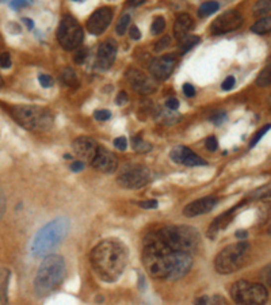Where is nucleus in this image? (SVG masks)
I'll return each instance as SVG.
<instances>
[{
	"label": "nucleus",
	"mask_w": 271,
	"mask_h": 305,
	"mask_svg": "<svg viewBox=\"0 0 271 305\" xmlns=\"http://www.w3.org/2000/svg\"><path fill=\"white\" fill-rule=\"evenodd\" d=\"M251 31H254L255 34L266 35L271 33V15L263 16L259 20H257L254 25L251 26Z\"/></svg>",
	"instance_id": "5701e85b"
},
{
	"label": "nucleus",
	"mask_w": 271,
	"mask_h": 305,
	"mask_svg": "<svg viewBox=\"0 0 271 305\" xmlns=\"http://www.w3.org/2000/svg\"><path fill=\"white\" fill-rule=\"evenodd\" d=\"M138 206L143 208V209H156L159 206V202L156 200L141 201V202H138Z\"/></svg>",
	"instance_id": "58836bf2"
},
{
	"label": "nucleus",
	"mask_w": 271,
	"mask_h": 305,
	"mask_svg": "<svg viewBox=\"0 0 271 305\" xmlns=\"http://www.w3.org/2000/svg\"><path fill=\"white\" fill-rule=\"evenodd\" d=\"M170 157L177 164L186 165V167H198V165H206V160H203L201 156H198L195 152H192L187 147L178 145L174 147L170 152Z\"/></svg>",
	"instance_id": "dca6fc26"
},
{
	"label": "nucleus",
	"mask_w": 271,
	"mask_h": 305,
	"mask_svg": "<svg viewBox=\"0 0 271 305\" xmlns=\"http://www.w3.org/2000/svg\"><path fill=\"white\" fill-rule=\"evenodd\" d=\"M23 22H25L26 27H27L29 30H33V29H34V22L31 19H29V18H23Z\"/></svg>",
	"instance_id": "6e6d98bb"
},
{
	"label": "nucleus",
	"mask_w": 271,
	"mask_h": 305,
	"mask_svg": "<svg viewBox=\"0 0 271 305\" xmlns=\"http://www.w3.org/2000/svg\"><path fill=\"white\" fill-rule=\"evenodd\" d=\"M4 212H5V195L4 191L1 190V217L4 216Z\"/></svg>",
	"instance_id": "4d7b16f0"
},
{
	"label": "nucleus",
	"mask_w": 271,
	"mask_h": 305,
	"mask_svg": "<svg viewBox=\"0 0 271 305\" xmlns=\"http://www.w3.org/2000/svg\"><path fill=\"white\" fill-rule=\"evenodd\" d=\"M164 243L173 251L192 254L201 243V237L195 228L188 225H170L158 230Z\"/></svg>",
	"instance_id": "39448f33"
},
{
	"label": "nucleus",
	"mask_w": 271,
	"mask_h": 305,
	"mask_svg": "<svg viewBox=\"0 0 271 305\" xmlns=\"http://www.w3.org/2000/svg\"><path fill=\"white\" fill-rule=\"evenodd\" d=\"M166 106H167L168 110L177 111V109L179 107V100L175 99V98H170V99L166 102Z\"/></svg>",
	"instance_id": "09e8293b"
},
{
	"label": "nucleus",
	"mask_w": 271,
	"mask_h": 305,
	"mask_svg": "<svg viewBox=\"0 0 271 305\" xmlns=\"http://www.w3.org/2000/svg\"><path fill=\"white\" fill-rule=\"evenodd\" d=\"M194 305H228L227 301L222 299L221 296H213V297H207V296H202L195 301Z\"/></svg>",
	"instance_id": "c85d7f7f"
},
{
	"label": "nucleus",
	"mask_w": 271,
	"mask_h": 305,
	"mask_svg": "<svg viewBox=\"0 0 271 305\" xmlns=\"http://www.w3.org/2000/svg\"><path fill=\"white\" fill-rule=\"evenodd\" d=\"M218 8H220V4L217 1H206V3L201 4L199 10H198V15L201 16V18H206V16L217 12Z\"/></svg>",
	"instance_id": "a878e982"
},
{
	"label": "nucleus",
	"mask_w": 271,
	"mask_h": 305,
	"mask_svg": "<svg viewBox=\"0 0 271 305\" xmlns=\"http://www.w3.org/2000/svg\"><path fill=\"white\" fill-rule=\"evenodd\" d=\"M235 84H236V80H235V77H233V76H228L227 79L222 81L221 88L224 91H229V90H232L233 87H235Z\"/></svg>",
	"instance_id": "a19ab883"
},
{
	"label": "nucleus",
	"mask_w": 271,
	"mask_h": 305,
	"mask_svg": "<svg viewBox=\"0 0 271 305\" xmlns=\"http://www.w3.org/2000/svg\"><path fill=\"white\" fill-rule=\"evenodd\" d=\"M11 115L16 124L31 132H45L53 126V114L41 106H15L11 110Z\"/></svg>",
	"instance_id": "423d86ee"
},
{
	"label": "nucleus",
	"mask_w": 271,
	"mask_h": 305,
	"mask_svg": "<svg viewBox=\"0 0 271 305\" xmlns=\"http://www.w3.org/2000/svg\"><path fill=\"white\" fill-rule=\"evenodd\" d=\"M87 56H89V50L83 48V49L79 50V52L76 53V56H75V63H76V64H83L84 60L87 59Z\"/></svg>",
	"instance_id": "c03bdc74"
},
{
	"label": "nucleus",
	"mask_w": 271,
	"mask_h": 305,
	"mask_svg": "<svg viewBox=\"0 0 271 305\" xmlns=\"http://www.w3.org/2000/svg\"><path fill=\"white\" fill-rule=\"evenodd\" d=\"M82 170H84V163L82 160L74 161V163L71 164V171H72V172H80Z\"/></svg>",
	"instance_id": "8fccbe9b"
},
{
	"label": "nucleus",
	"mask_w": 271,
	"mask_h": 305,
	"mask_svg": "<svg viewBox=\"0 0 271 305\" xmlns=\"http://www.w3.org/2000/svg\"><path fill=\"white\" fill-rule=\"evenodd\" d=\"M257 85L258 87L271 85V67H266V68L259 74V76L257 77Z\"/></svg>",
	"instance_id": "7c9ffc66"
},
{
	"label": "nucleus",
	"mask_w": 271,
	"mask_h": 305,
	"mask_svg": "<svg viewBox=\"0 0 271 305\" xmlns=\"http://www.w3.org/2000/svg\"><path fill=\"white\" fill-rule=\"evenodd\" d=\"M250 254H251V247L246 240L227 245L217 254L214 259V267L217 273L228 275L240 270L247 263V260L250 259Z\"/></svg>",
	"instance_id": "0eeeda50"
},
{
	"label": "nucleus",
	"mask_w": 271,
	"mask_h": 305,
	"mask_svg": "<svg viewBox=\"0 0 271 305\" xmlns=\"http://www.w3.org/2000/svg\"><path fill=\"white\" fill-rule=\"evenodd\" d=\"M129 26H130V15L123 14L117 22V25H115V33L118 35H123L129 29Z\"/></svg>",
	"instance_id": "c756f323"
},
{
	"label": "nucleus",
	"mask_w": 271,
	"mask_h": 305,
	"mask_svg": "<svg viewBox=\"0 0 271 305\" xmlns=\"http://www.w3.org/2000/svg\"><path fill=\"white\" fill-rule=\"evenodd\" d=\"M114 147L119 151L126 150V148H128V140H126V137H117V139L114 140Z\"/></svg>",
	"instance_id": "79ce46f5"
},
{
	"label": "nucleus",
	"mask_w": 271,
	"mask_h": 305,
	"mask_svg": "<svg viewBox=\"0 0 271 305\" xmlns=\"http://www.w3.org/2000/svg\"><path fill=\"white\" fill-rule=\"evenodd\" d=\"M181 120V115L177 114V111L173 110H160L156 115V122L162 125H173Z\"/></svg>",
	"instance_id": "b1692460"
},
{
	"label": "nucleus",
	"mask_w": 271,
	"mask_h": 305,
	"mask_svg": "<svg viewBox=\"0 0 271 305\" xmlns=\"http://www.w3.org/2000/svg\"><path fill=\"white\" fill-rule=\"evenodd\" d=\"M194 26L195 25H194V19L191 16L188 14H181L175 19V23H174V34L179 41L183 40L194 29Z\"/></svg>",
	"instance_id": "aec40b11"
},
{
	"label": "nucleus",
	"mask_w": 271,
	"mask_h": 305,
	"mask_svg": "<svg viewBox=\"0 0 271 305\" xmlns=\"http://www.w3.org/2000/svg\"><path fill=\"white\" fill-rule=\"evenodd\" d=\"M111 117V113L108 110H106V109H103V110H96L94 113V118L96 121H107L108 118Z\"/></svg>",
	"instance_id": "4c0bfd02"
},
{
	"label": "nucleus",
	"mask_w": 271,
	"mask_h": 305,
	"mask_svg": "<svg viewBox=\"0 0 271 305\" xmlns=\"http://www.w3.org/2000/svg\"><path fill=\"white\" fill-rule=\"evenodd\" d=\"M90 260L95 274L100 280L104 282H115L128 265V247L118 239H106L92 248Z\"/></svg>",
	"instance_id": "f03ea898"
},
{
	"label": "nucleus",
	"mask_w": 271,
	"mask_h": 305,
	"mask_svg": "<svg viewBox=\"0 0 271 305\" xmlns=\"http://www.w3.org/2000/svg\"><path fill=\"white\" fill-rule=\"evenodd\" d=\"M72 150H74L75 155L78 156L83 163L86 161V163L91 164V161L94 160L95 155L98 152L99 145L94 139L87 137V136H82L74 141Z\"/></svg>",
	"instance_id": "2eb2a0df"
},
{
	"label": "nucleus",
	"mask_w": 271,
	"mask_h": 305,
	"mask_svg": "<svg viewBox=\"0 0 271 305\" xmlns=\"http://www.w3.org/2000/svg\"><path fill=\"white\" fill-rule=\"evenodd\" d=\"M67 273L65 260L60 255H48L41 262L34 278V293L38 297H46L59 289Z\"/></svg>",
	"instance_id": "7ed1b4c3"
},
{
	"label": "nucleus",
	"mask_w": 271,
	"mask_h": 305,
	"mask_svg": "<svg viewBox=\"0 0 271 305\" xmlns=\"http://www.w3.org/2000/svg\"><path fill=\"white\" fill-rule=\"evenodd\" d=\"M183 92H184V95L187 96V98H192V96L195 95V88L190 83H184L183 84Z\"/></svg>",
	"instance_id": "49530a36"
},
{
	"label": "nucleus",
	"mask_w": 271,
	"mask_h": 305,
	"mask_svg": "<svg viewBox=\"0 0 271 305\" xmlns=\"http://www.w3.org/2000/svg\"><path fill=\"white\" fill-rule=\"evenodd\" d=\"M143 263L153 278L178 281L191 270L192 256L173 251L158 232H152L144 239Z\"/></svg>",
	"instance_id": "f257e3e1"
},
{
	"label": "nucleus",
	"mask_w": 271,
	"mask_h": 305,
	"mask_svg": "<svg viewBox=\"0 0 271 305\" xmlns=\"http://www.w3.org/2000/svg\"><path fill=\"white\" fill-rule=\"evenodd\" d=\"M11 64H12V61H11L10 53H3V55H1V59H0V65H1V68H3V70H8L11 67Z\"/></svg>",
	"instance_id": "a18cd8bd"
},
{
	"label": "nucleus",
	"mask_w": 271,
	"mask_h": 305,
	"mask_svg": "<svg viewBox=\"0 0 271 305\" xmlns=\"http://www.w3.org/2000/svg\"><path fill=\"white\" fill-rule=\"evenodd\" d=\"M151 179V172L144 165H130L126 170L121 172V175L117 179L121 187L129 189V190H137L147 185Z\"/></svg>",
	"instance_id": "9d476101"
},
{
	"label": "nucleus",
	"mask_w": 271,
	"mask_h": 305,
	"mask_svg": "<svg viewBox=\"0 0 271 305\" xmlns=\"http://www.w3.org/2000/svg\"><path fill=\"white\" fill-rule=\"evenodd\" d=\"M115 102H117V105L119 106L125 105V103L128 102V94H126L125 91H121L118 95H117V100H115Z\"/></svg>",
	"instance_id": "3c124183"
},
{
	"label": "nucleus",
	"mask_w": 271,
	"mask_h": 305,
	"mask_svg": "<svg viewBox=\"0 0 271 305\" xmlns=\"http://www.w3.org/2000/svg\"><path fill=\"white\" fill-rule=\"evenodd\" d=\"M164 29H166V19L163 16L155 18L152 26H151V33L152 34H160Z\"/></svg>",
	"instance_id": "72a5a7b5"
},
{
	"label": "nucleus",
	"mask_w": 271,
	"mask_h": 305,
	"mask_svg": "<svg viewBox=\"0 0 271 305\" xmlns=\"http://www.w3.org/2000/svg\"><path fill=\"white\" fill-rule=\"evenodd\" d=\"M231 297L237 305H265L269 300V292L262 284L242 280L233 284Z\"/></svg>",
	"instance_id": "6e6552de"
},
{
	"label": "nucleus",
	"mask_w": 271,
	"mask_h": 305,
	"mask_svg": "<svg viewBox=\"0 0 271 305\" xmlns=\"http://www.w3.org/2000/svg\"><path fill=\"white\" fill-rule=\"evenodd\" d=\"M61 81L71 88H78L80 84L79 77L71 67H65L64 70L61 71Z\"/></svg>",
	"instance_id": "4be33fe9"
},
{
	"label": "nucleus",
	"mask_w": 271,
	"mask_h": 305,
	"mask_svg": "<svg viewBox=\"0 0 271 305\" xmlns=\"http://www.w3.org/2000/svg\"><path fill=\"white\" fill-rule=\"evenodd\" d=\"M269 235L271 236V224H270V227H269Z\"/></svg>",
	"instance_id": "bf43d9fd"
},
{
	"label": "nucleus",
	"mask_w": 271,
	"mask_h": 305,
	"mask_svg": "<svg viewBox=\"0 0 271 305\" xmlns=\"http://www.w3.org/2000/svg\"><path fill=\"white\" fill-rule=\"evenodd\" d=\"M170 42H171V38H170L168 35L163 37L162 40L159 41L158 44H156V46H155V50H156V52H162L163 49H166V48L170 45Z\"/></svg>",
	"instance_id": "37998d69"
},
{
	"label": "nucleus",
	"mask_w": 271,
	"mask_h": 305,
	"mask_svg": "<svg viewBox=\"0 0 271 305\" xmlns=\"http://www.w3.org/2000/svg\"><path fill=\"white\" fill-rule=\"evenodd\" d=\"M129 34H130V38H132V40H140V38H141V31H140L137 26H132V27L129 29Z\"/></svg>",
	"instance_id": "de8ad7c7"
},
{
	"label": "nucleus",
	"mask_w": 271,
	"mask_h": 305,
	"mask_svg": "<svg viewBox=\"0 0 271 305\" xmlns=\"http://www.w3.org/2000/svg\"><path fill=\"white\" fill-rule=\"evenodd\" d=\"M126 79L130 87L140 95H149L158 88L156 80L153 77H149L143 71L136 70V68H130L126 72Z\"/></svg>",
	"instance_id": "f8f14e48"
},
{
	"label": "nucleus",
	"mask_w": 271,
	"mask_h": 305,
	"mask_svg": "<svg viewBox=\"0 0 271 305\" xmlns=\"http://www.w3.org/2000/svg\"><path fill=\"white\" fill-rule=\"evenodd\" d=\"M250 200H259L265 202H271V185L263 186L257 191H254L250 197Z\"/></svg>",
	"instance_id": "bb28decb"
},
{
	"label": "nucleus",
	"mask_w": 271,
	"mask_h": 305,
	"mask_svg": "<svg viewBox=\"0 0 271 305\" xmlns=\"http://www.w3.org/2000/svg\"><path fill=\"white\" fill-rule=\"evenodd\" d=\"M263 280H265V282L271 288V265L267 266L266 270L263 271Z\"/></svg>",
	"instance_id": "603ef678"
},
{
	"label": "nucleus",
	"mask_w": 271,
	"mask_h": 305,
	"mask_svg": "<svg viewBox=\"0 0 271 305\" xmlns=\"http://www.w3.org/2000/svg\"><path fill=\"white\" fill-rule=\"evenodd\" d=\"M177 57L174 55L160 56L149 63V72L155 80H167L175 70Z\"/></svg>",
	"instance_id": "ddd939ff"
},
{
	"label": "nucleus",
	"mask_w": 271,
	"mask_h": 305,
	"mask_svg": "<svg viewBox=\"0 0 271 305\" xmlns=\"http://www.w3.org/2000/svg\"><path fill=\"white\" fill-rule=\"evenodd\" d=\"M247 235H248V233H247L246 230H239V232H236V237L237 239H240V240H244Z\"/></svg>",
	"instance_id": "13d9d810"
},
{
	"label": "nucleus",
	"mask_w": 271,
	"mask_h": 305,
	"mask_svg": "<svg viewBox=\"0 0 271 305\" xmlns=\"http://www.w3.org/2000/svg\"><path fill=\"white\" fill-rule=\"evenodd\" d=\"M132 147L137 153H148L152 150V145L148 141H145L141 136H134L132 139Z\"/></svg>",
	"instance_id": "393cba45"
},
{
	"label": "nucleus",
	"mask_w": 271,
	"mask_h": 305,
	"mask_svg": "<svg viewBox=\"0 0 271 305\" xmlns=\"http://www.w3.org/2000/svg\"><path fill=\"white\" fill-rule=\"evenodd\" d=\"M84 40V31L74 16L65 15L57 27V41L65 50L78 49Z\"/></svg>",
	"instance_id": "1a4fd4ad"
},
{
	"label": "nucleus",
	"mask_w": 271,
	"mask_h": 305,
	"mask_svg": "<svg viewBox=\"0 0 271 305\" xmlns=\"http://www.w3.org/2000/svg\"><path fill=\"white\" fill-rule=\"evenodd\" d=\"M8 278H10V273L3 269V274H1V305L7 304V286H8Z\"/></svg>",
	"instance_id": "473e14b6"
},
{
	"label": "nucleus",
	"mask_w": 271,
	"mask_h": 305,
	"mask_svg": "<svg viewBox=\"0 0 271 305\" xmlns=\"http://www.w3.org/2000/svg\"><path fill=\"white\" fill-rule=\"evenodd\" d=\"M145 3V0H129L128 4L130 5V7H137V5H141Z\"/></svg>",
	"instance_id": "5fc2aeb1"
},
{
	"label": "nucleus",
	"mask_w": 271,
	"mask_h": 305,
	"mask_svg": "<svg viewBox=\"0 0 271 305\" xmlns=\"http://www.w3.org/2000/svg\"><path fill=\"white\" fill-rule=\"evenodd\" d=\"M243 23V15L237 10H229L213 20L210 31L214 35H222L239 29Z\"/></svg>",
	"instance_id": "9b49d317"
},
{
	"label": "nucleus",
	"mask_w": 271,
	"mask_h": 305,
	"mask_svg": "<svg viewBox=\"0 0 271 305\" xmlns=\"http://www.w3.org/2000/svg\"><path fill=\"white\" fill-rule=\"evenodd\" d=\"M117 49L118 46L113 38H108L99 45L98 53H96V67L99 70L107 71L113 65L117 56Z\"/></svg>",
	"instance_id": "a211bd4d"
},
{
	"label": "nucleus",
	"mask_w": 271,
	"mask_h": 305,
	"mask_svg": "<svg viewBox=\"0 0 271 305\" xmlns=\"http://www.w3.org/2000/svg\"><path fill=\"white\" fill-rule=\"evenodd\" d=\"M30 3L29 1H23V0H20V1H10V5L12 7V8H22V7H27Z\"/></svg>",
	"instance_id": "864d4df0"
},
{
	"label": "nucleus",
	"mask_w": 271,
	"mask_h": 305,
	"mask_svg": "<svg viewBox=\"0 0 271 305\" xmlns=\"http://www.w3.org/2000/svg\"><path fill=\"white\" fill-rule=\"evenodd\" d=\"M69 220L67 217H57L44 225L33 237L30 251L35 258L48 256L53 248L64 240L69 232Z\"/></svg>",
	"instance_id": "20e7f679"
},
{
	"label": "nucleus",
	"mask_w": 271,
	"mask_h": 305,
	"mask_svg": "<svg viewBox=\"0 0 271 305\" xmlns=\"http://www.w3.org/2000/svg\"><path fill=\"white\" fill-rule=\"evenodd\" d=\"M237 209V206H235L233 209L228 210V212H225L224 215L218 216L216 220L213 221L212 224H210V227H209V230H207V236L209 237H216L217 232L218 230L224 229L225 227H227L229 223H231V220L233 219V213H235V210Z\"/></svg>",
	"instance_id": "412c9836"
},
{
	"label": "nucleus",
	"mask_w": 271,
	"mask_h": 305,
	"mask_svg": "<svg viewBox=\"0 0 271 305\" xmlns=\"http://www.w3.org/2000/svg\"><path fill=\"white\" fill-rule=\"evenodd\" d=\"M217 204H218V200H217L216 197L207 195V197H203L201 200L190 202L183 209V215L186 216V217H197V216L206 215V213L212 212L216 208Z\"/></svg>",
	"instance_id": "6ab92c4d"
},
{
	"label": "nucleus",
	"mask_w": 271,
	"mask_h": 305,
	"mask_svg": "<svg viewBox=\"0 0 271 305\" xmlns=\"http://www.w3.org/2000/svg\"><path fill=\"white\" fill-rule=\"evenodd\" d=\"M271 11V0H261L254 5V14L255 15H265Z\"/></svg>",
	"instance_id": "2f4dec72"
},
{
	"label": "nucleus",
	"mask_w": 271,
	"mask_h": 305,
	"mask_svg": "<svg viewBox=\"0 0 271 305\" xmlns=\"http://www.w3.org/2000/svg\"><path fill=\"white\" fill-rule=\"evenodd\" d=\"M271 129V124H267V125H265L263 126V128H262V129H259L257 132V135L254 136V137H252V140H251V144H250V148H254V147H255V145L258 144V143H259V141H261V139L262 137H263V136L266 135L267 132H269V130Z\"/></svg>",
	"instance_id": "f704fd0d"
},
{
	"label": "nucleus",
	"mask_w": 271,
	"mask_h": 305,
	"mask_svg": "<svg viewBox=\"0 0 271 305\" xmlns=\"http://www.w3.org/2000/svg\"><path fill=\"white\" fill-rule=\"evenodd\" d=\"M113 20V8L111 7H100L92 12L87 20V30L94 35L103 34Z\"/></svg>",
	"instance_id": "4468645a"
},
{
	"label": "nucleus",
	"mask_w": 271,
	"mask_h": 305,
	"mask_svg": "<svg viewBox=\"0 0 271 305\" xmlns=\"http://www.w3.org/2000/svg\"><path fill=\"white\" fill-rule=\"evenodd\" d=\"M199 42V38L195 37V35H187L186 38L181 40V44H179V48H181V53L182 55H186L188 50H191L195 45H198Z\"/></svg>",
	"instance_id": "cd10ccee"
},
{
	"label": "nucleus",
	"mask_w": 271,
	"mask_h": 305,
	"mask_svg": "<svg viewBox=\"0 0 271 305\" xmlns=\"http://www.w3.org/2000/svg\"><path fill=\"white\" fill-rule=\"evenodd\" d=\"M225 121H227V113L222 110H218L216 111V113H213L212 117H210V122H213V124L217 126L222 125Z\"/></svg>",
	"instance_id": "c9c22d12"
},
{
	"label": "nucleus",
	"mask_w": 271,
	"mask_h": 305,
	"mask_svg": "<svg viewBox=\"0 0 271 305\" xmlns=\"http://www.w3.org/2000/svg\"><path fill=\"white\" fill-rule=\"evenodd\" d=\"M205 145H206V150L212 151V152L217 151V148H218V143H217V139L214 137V136L207 137L206 141H205Z\"/></svg>",
	"instance_id": "ea45409f"
},
{
	"label": "nucleus",
	"mask_w": 271,
	"mask_h": 305,
	"mask_svg": "<svg viewBox=\"0 0 271 305\" xmlns=\"http://www.w3.org/2000/svg\"><path fill=\"white\" fill-rule=\"evenodd\" d=\"M91 165L95 170L100 171L103 174H113L118 168V157L114 155L111 151L106 150L103 147H99L94 160L91 161Z\"/></svg>",
	"instance_id": "f3484780"
},
{
	"label": "nucleus",
	"mask_w": 271,
	"mask_h": 305,
	"mask_svg": "<svg viewBox=\"0 0 271 305\" xmlns=\"http://www.w3.org/2000/svg\"><path fill=\"white\" fill-rule=\"evenodd\" d=\"M38 81H40V84L42 85L44 88H49L54 83L53 77L49 75H40L38 76Z\"/></svg>",
	"instance_id": "e433bc0d"
}]
</instances>
